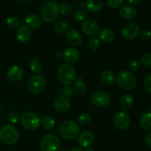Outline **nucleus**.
Returning a JSON list of instances; mask_svg holds the SVG:
<instances>
[{
    "mask_svg": "<svg viewBox=\"0 0 151 151\" xmlns=\"http://www.w3.org/2000/svg\"><path fill=\"white\" fill-rule=\"evenodd\" d=\"M139 35L143 41H148L151 38V32L149 30H147V29H144L142 32H140Z\"/></svg>",
    "mask_w": 151,
    "mask_h": 151,
    "instance_id": "obj_41",
    "label": "nucleus"
},
{
    "mask_svg": "<svg viewBox=\"0 0 151 151\" xmlns=\"http://www.w3.org/2000/svg\"><path fill=\"white\" fill-rule=\"evenodd\" d=\"M19 139V132L13 125L7 124L0 129V139L4 144L12 145L16 144Z\"/></svg>",
    "mask_w": 151,
    "mask_h": 151,
    "instance_id": "obj_5",
    "label": "nucleus"
},
{
    "mask_svg": "<svg viewBox=\"0 0 151 151\" xmlns=\"http://www.w3.org/2000/svg\"><path fill=\"white\" fill-rule=\"evenodd\" d=\"M82 29L86 35L94 36L99 32L100 25L94 19H87L82 24Z\"/></svg>",
    "mask_w": 151,
    "mask_h": 151,
    "instance_id": "obj_11",
    "label": "nucleus"
},
{
    "mask_svg": "<svg viewBox=\"0 0 151 151\" xmlns=\"http://www.w3.org/2000/svg\"><path fill=\"white\" fill-rule=\"evenodd\" d=\"M24 75L23 70L22 68L17 66H13L9 68L7 71V76L9 80L14 82H17L22 79Z\"/></svg>",
    "mask_w": 151,
    "mask_h": 151,
    "instance_id": "obj_17",
    "label": "nucleus"
},
{
    "mask_svg": "<svg viewBox=\"0 0 151 151\" xmlns=\"http://www.w3.org/2000/svg\"><path fill=\"white\" fill-rule=\"evenodd\" d=\"M116 83L125 91H132L135 88L137 81L134 74L129 71H122L116 77Z\"/></svg>",
    "mask_w": 151,
    "mask_h": 151,
    "instance_id": "obj_4",
    "label": "nucleus"
},
{
    "mask_svg": "<svg viewBox=\"0 0 151 151\" xmlns=\"http://www.w3.org/2000/svg\"><path fill=\"white\" fill-rule=\"evenodd\" d=\"M130 120L129 115L125 111H120L114 115L113 123L115 128L119 131H125L129 127Z\"/></svg>",
    "mask_w": 151,
    "mask_h": 151,
    "instance_id": "obj_9",
    "label": "nucleus"
},
{
    "mask_svg": "<svg viewBox=\"0 0 151 151\" xmlns=\"http://www.w3.org/2000/svg\"><path fill=\"white\" fill-rule=\"evenodd\" d=\"M91 116L88 113H83L81 114L78 117V122L82 125H88L91 122Z\"/></svg>",
    "mask_w": 151,
    "mask_h": 151,
    "instance_id": "obj_36",
    "label": "nucleus"
},
{
    "mask_svg": "<svg viewBox=\"0 0 151 151\" xmlns=\"http://www.w3.org/2000/svg\"><path fill=\"white\" fill-rule=\"evenodd\" d=\"M88 46L89 49L92 51H97L100 47V40L96 37H91L88 43Z\"/></svg>",
    "mask_w": 151,
    "mask_h": 151,
    "instance_id": "obj_33",
    "label": "nucleus"
},
{
    "mask_svg": "<svg viewBox=\"0 0 151 151\" xmlns=\"http://www.w3.org/2000/svg\"><path fill=\"white\" fill-rule=\"evenodd\" d=\"M7 25L11 29H16L20 25V20L16 16H10L7 19Z\"/></svg>",
    "mask_w": 151,
    "mask_h": 151,
    "instance_id": "obj_34",
    "label": "nucleus"
},
{
    "mask_svg": "<svg viewBox=\"0 0 151 151\" xmlns=\"http://www.w3.org/2000/svg\"><path fill=\"white\" fill-rule=\"evenodd\" d=\"M41 17L47 23H52L57 19L59 13V5L56 1H48L41 7Z\"/></svg>",
    "mask_w": 151,
    "mask_h": 151,
    "instance_id": "obj_2",
    "label": "nucleus"
},
{
    "mask_svg": "<svg viewBox=\"0 0 151 151\" xmlns=\"http://www.w3.org/2000/svg\"><path fill=\"white\" fill-rule=\"evenodd\" d=\"M150 111H151V107H150Z\"/></svg>",
    "mask_w": 151,
    "mask_h": 151,
    "instance_id": "obj_51",
    "label": "nucleus"
},
{
    "mask_svg": "<svg viewBox=\"0 0 151 151\" xmlns=\"http://www.w3.org/2000/svg\"><path fill=\"white\" fill-rule=\"evenodd\" d=\"M71 151H84L83 149L81 147H75L74 148H72Z\"/></svg>",
    "mask_w": 151,
    "mask_h": 151,
    "instance_id": "obj_44",
    "label": "nucleus"
},
{
    "mask_svg": "<svg viewBox=\"0 0 151 151\" xmlns=\"http://www.w3.org/2000/svg\"><path fill=\"white\" fill-rule=\"evenodd\" d=\"M100 39L106 44H109L115 39V33L110 28H103L100 32Z\"/></svg>",
    "mask_w": 151,
    "mask_h": 151,
    "instance_id": "obj_20",
    "label": "nucleus"
},
{
    "mask_svg": "<svg viewBox=\"0 0 151 151\" xmlns=\"http://www.w3.org/2000/svg\"><path fill=\"white\" fill-rule=\"evenodd\" d=\"M134 103V97L130 94H125L120 98L119 105L123 111L129 109Z\"/></svg>",
    "mask_w": 151,
    "mask_h": 151,
    "instance_id": "obj_25",
    "label": "nucleus"
},
{
    "mask_svg": "<svg viewBox=\"0 0 151 151\" xmlns=\"http://www.w3.org/2000/svg\"><path fill=\"white\" fill-rule=\"evenodd\" d=\"M86 6L88 11L97 13L103 8V0H87Z\"/></svg>",
    "mask_w": 151,
    "mask_h": 151,
    "instance_id": "obj_23",
    "label": "nucleus"
},
{
    "mask_svg": "<svg viewBox=\"0 0 151 151\" xmlns=\"http://www.w3.org/2000/svg\"><path fill=\"white\" fill-rule=\"evenodd\" d=\"M20 117L21 116H19V114L17 111H12L8 114L9 122L11 124H13V125H15V124H16L19 122Z\"/></svg>",
    "mask_w": 151,
    "mask_h": 151,
    "instance_id": "obj_37",
    "label": "nucleus"
},
{
    "mask_svg": "<svg viewBox=\"0 0 151 151\" xmlns=\"http://www.w3.org/2000/svg\"><path fill=\"white\" fill-rule=\"evenodd\" d=\"M75 81V83L74 85V88H75L76 92L78 94H83L86 90V86L83 80L81 78H76Z\"/></svg>",
    "mask_w": 151,
    "mask_h": 151,
    "instance_id": "obj_27",
    "label": "nucleus"
},
{
    "mask_svg": "<svg viewBox=\"0 0 151 151\" xmlns=\"http://www.w3.org/2000/svg\"><path fill=\"white\" fill-rule=\"evenodd\" d=\"M91 102L96 107L103 108L109 106L111 102V97L108 93L105 91H97L91 97Z\"/></svg>",
    "mask_w": 151,
    "mask_h": 151,
    "instance_id": "obj_10",
    "label": "nucleus"
},
{
    "mask_svg": "<svg viewBox=\"0 0 151 151\" xmlns=\"http://www.w3.org/2000/svg\"><path fill=\"white\" fill-rule=\"evenodd\" d=\"M73 89L71 88L69 86H65L60 88V91H59V97L61 98L69 99L73 96Z\"/></svg>",
    "mask_w": 151,
    "mask_h": 151,
    "instance_id": "obj_26",
    "label": "nucleus"
},
{
    "mask_svg": "<svg viewBox=\"0 0 151 151\" xmlns=\"http://www.w3.org/2000/svg\"><path fill=\"white\" fill-rule=\"evenodd\" d=\"M140 63L145 68H151V53H146L140 58Z\"/></svg>",
    "mask_w": 151,
    "mask_h": 151,
    "instance_id": "obj_35",
    "label": "nucleus"
},
{
    "mask_svg": "<svg viewBox=\"0 0 151 151\" xmlns=\"http://www.w3.org/2000/svg\"><path fill=\"white\" fill-rule=\"evenodd\" d=\"M58 78L62 84L69 86L76 80V72L75 68L69 63H64L59 67Z\"/></svg>",
    "mask_w": 151,
    "mask_h": 151,
    "instance_id": "obj_3",
    "label": "nucleus"
},
{
    "mask_svg": "<svg viewBox=\"0 0 151 151\" xmlns=\"http://www.w3.org/2000/svg\"><path fill=\"white\" fill-rule=\"evenodd\" d=\"M63 60L69 63H74L79 59L80 52L75 47H69L62 52Z\"/></svg>",
    "mask_w": 151,
    "mask_h": 151,
    "instance_id": "obj_15",
    "label": "nucleus"
},
{
    "mask_svg": "<svg viewBox=\"0 0 151 151\" xmlns=\"http://www.w3.org/2000/svg\"><path fill=\"white\" fill-rule=\"evenodd\" d=\"M46 86L45 78L40 75H36L32 77L28 82L27 88L29 92L32 94H39L44 90Z\"/></svg>",
    "mask_w": 151,
    "mask_h": 151,
    "instance_id": "obj_8",
    "label": "nucleus"
},
{
    "mask_svg": "<svg viewBox=\"0 0 151 151\" xmlns=\"http://www.w3.org/2000/svg\"><path fill=\"white\" fill-rule=\"evenodd\" d=\"M144 87L149 94H151V74L147 75L145 79Z\"/></svg>",
    "mask_w": 151,
    "mask_h": 151,
    "instance_id": "obj_39",
    "label": "nucleus"
},
{
    "mask_svg": "<svg viewBox=\"0 0 151 151\" xmlns=\"http://www.w3.org/2000/svg\"><path fill=\"white\" fill-rule=\"evenodd\" d=\"M58 132L60 137L64 139H74L79 134V125L73 120L63 121L59 126Z\"/></svg>",
    "mask_w": 151,
    "mask_h": 151,
    "instance_id": "obj_1",
    "label": "nucleus"
},
{
    "mask_svg": "<svg viewBox=\"0 0 151 151\" xmlns=\"http://www.w3.org/2000/svg\"><path fill=\"white\" fill-rule=\"evenodd\" d=\"M125 0H107L108 5L113 9L121 7L123 4Z\"/></svg>",
    "mask_w": 151,
    "mask_h": 151,
    "instance_id": "obj_38",
    "label": "nucleus"
},
{
    "mask_svg": "<svg viewBox=\"0 0 151 151\" xmlns=\"http://www.w3.org/2000/svg\"><path fill=\"white\" fill-rule=\"evenodd\" d=\"M56 151H66V150H65L64 148H63V147H60Z\"/></svg>",
    "mask_w": 151,
    "mask_h": 151,
    "instance_id": "obj_48",
    "label": "nucleus"
},
{
    "mask_svg": "<svg viewBox=\"0 0 151 151\" xmlns=\"http://www.w3.org/2000/svg\"><path fill=\"white\" fill-rule=\"evenodd\" d=\"M140 33L139 27L136 24H129L122 29V36L126 40H133Z\"/></svg>",
    "mask_w": 151,
    "mask_h": 151,
    "instance_id": "obj_12",
    "label": "nucleus"
},
{
    "mask_svg": "<svg viewBox=\"0 0 151 151\" xmlns=\"http://www.w3.org/2000/svg\"><path fill=\"white\" fill-rule=\"evenodd\" d=\"M139 123L144 131L151 132V112L143 114L140 117Z\"/></svg>",
    "mask_w": 151,
    "mask_h": 151,
    "instance_id": "obj_21",
    "label": "nucleus"
},
{
    "mask_svg": "<svg viewBox=\"0 0 151 151\" xmlns=\"http://www.w3.org/2000/svg\"><path fill=\"white\" fill-rule=\"evenodd\" d=\"M119 14L123 19L126 20H132L137 17V11L133 6L125 4L120 7Z\"/></svg>",
    "mask_w": 151,
    "mask_h": 151,
    "instance_id": "obj_16",
    "label": "nucleus"
},
{
    "mask_svg": "<svg viewBox=\"0 0 151 151\" xmlns=\"http://www.w3.org/2000/svg\"><path fill=\"white\" fill-rule=\"evenodd\" d=\"M87 16H88V12H87V10H86L83 8H81L75 12V15H74V18H75V19L76 21L82 22V21H84L86 19Z\"/></svg>",
    "mask_w": 151,
    "mask_h": 151,
    "instance_id": "obj_32",
    "label": "nucleus"
},
{
    "mask_svg": "<svg viewBox=\"0 0 151 151\" xmlns=\"http://www.w3.org/2000/svg\"><path fill=\"white\" fill-rule=\"evenodd\" d=\"M19 1H29V0H19Z\"/></svg>",
    "mask_w": 151,
    "mask_h": 151,
    "instance_id": "obj_49",
    "label": "nucleus"
},
{
    "mask_svg": "<svg viewBox=\"0 0 151 151\" xmlns=\"http://www.w3.org/2000/svg\"><path fill=\"white\" fill-rule=\"evenodd\" d=\"M1 106H0V111H1Z\"/></svg>",
    "mask_w": 151,
    "mask_h": 151,
    "instance_id": "obj_50",
    "label": "nucleus"
},
{
    "mask_svg": "<svg viewBox=\"0 0 151 151\" xmlns=\"http://www.w3.org/2000/svg\"><path fill=\"white\" fill-rule=\"evenodd\" d=\"M85 151H94V149H93V148L88 147H86V149Z\"/></svg>",
    "mask_w": 151,
    "mask_h": 151,
    "instance_id": "obj_47",
    "label": "nucleus"
},
{
    "mask_svg": "<svg viewBox=\"0 0 151 151\" xmlns=\"http://www.w3.org/2000/svg\"><path fill=\"white\" fill-rule=\"evenodd\" d=\"M20 119L22 126L28 131H35L41 123L38 115L31 111H26L22 114Z\"/></svg>",
    "mask_w": 151,
    "mask_h": 151,
    "instance_id": "obj_6",
    "label": "nucleus"
},
{
    "mask_svg": "<svg viewBox=\"0 0 151 151\" xmlns=\"http://www.w3.org/2000/svg\"><path fill=\"white\" fill-rule=\"evenodd\" d=\"M53 107L58 112H66L70 109V102L68 99L59 97L55 100L53 103Z\"/></svg>",
    "mask_w": 151,
    "mask_h": 151,
    "instance_id": "obj_18",
    "label": "nucleus"
},
{
    "mask_svg": "<svg viewBox=\"0 0 151 151\" xmlns=\"http://www.w3.org/2000/svg\"><path fill=\"white\" fill-rule=\"evenodd\" d=\"M25 24L28 26V27H30L32 29H36L39 27L41 24V18L35 14L29 15L27 16L25 19Z\"/></svg>",
    "mask_w": 151,
    "mask_h": 151,
    "instance_id": "obj_22",
    "label": "nucleus"
},
{
    "mask_svg": "<svg viewBox=\"0 0 151 151\" xmlns=\"http://www.w3.org/2000/svg\"><path fill=\"white\" fill-rule=\"evenodd\" d=\"M94 140V135L88 131H84L80 134L78 137V144L82 147H90L93 144Z\"/></svg>",
    "mask_w": 151,
    "mask_h": 151,
    "instance_id": "obj_14",
    "label": "nucleus"
},
{
    "mask_svg": "<svg viewBox=\"0 0 151 151\" xmlns=\"http://www.w3.org/2000/svg\"><path fill=\"white\" fill-rule=\"evenodd\" d=\"M53 29L58 33H63V32H66L67 30L68 25L66 22L59 21V22L55 23L54 26H53Z\"/></svg>",
    "mask_w": 151,
    "mask_h": 151,
    "instance_id": "obj_30",
    "label": "nucleus"
},
{
    "mask_svg": "<svg viewBox=\"0 0 151 151\" xmlns=\"http://www.w3.org/2000/svg\"><path fill=\"white\" fill-rule=\"evenodd\" d=\"M16 38L20 42L26 43L30 39L31 31L27 26H22L16 30Z\"/></svg>",
    "mask_w": 151,
    "mask_h": 151,
    "instance_id": "obj_19",
    "label": "nucleus"
},
{
    "mask_svg": "<svg viewBox=\"0 0 151 151\" xmlns=\"http://www.w3.org/2000/svg\"><path fill=\"white\" fill-rule=\"evenodd\" d=\"M66 39L70 45L73 47H78L83 41V38L81 33L75 29H69L66 35Z\"/></svg>",
    "mask_w": 151,
    "mask_h": 151,
    "instance_id": "obj_13",
    "label": "nucleus"
},
{
    "mask_svg": "<svg viewBox=\"0 0 151 151\" xmlns=\"http://www.w3.org/2000/svg\"><path fill=\"white\" fill-rule=\"evenodd\" d=\"M41 123L47 129H52L55 125V121L52 116H45L41 119Z\"/></svg>",
    "mask_w": 151,
    "mask_h": 151,
    "instance_id": "obj_29",
    "label": "nucleus"
},
{
    "mask_svg": "<svg viewBox=\"0 0 151 151\" xmlns=\"http://www.w3.org/2000/svg\"><path fill=\"white\" fill-rule=\"evenodd\" d=\"M145 142L147 145L151 147V132L147 134L145 137Z\"/></svg>",
    "mask_w": 151,
    "mask_h": 151,
    "instance_id": "obj_42",
    "label": "nucleus"
},
{
    "mask_svg": "<svg viewBox=\"0 0 151 151\" xmlns=\"http://www.w3.org/2000/svg\"><path fill=\"white\" fill-rule=\"evenodd\" d=\"M100 80L106 85H112L115 82V76L110 70H103L100 74Z\"/></svg>",
    "mask_w": 151,
    "mask_h": 151,
    "instance_id": "obj_24",
    "label": "nucleus"
},
{
    "mask_svg": "<svg viewBox=\"0 0 151 151\" xmlns=\"http://www.w3.org/2000/svg\"><path fill=\"white\" fill-rule=\"evenodd\" d=\"M140 66H141V63L138 60H133L129 63L130 69L133 71L139 70L140 69Z\"/></svg>",
    "mask_w": 151,
    "mask_h": 151,
    "instance_id": "obj_40",
    "label": "nucleus"
},
{
    "mask_svg": "<svg viewBox=\"0 0 151 151\" xmlns=\"http://www.w3.org/2000/svg\"><path fill=\"white\" fill-rule=\"evenodd\" d=\"M85 5H86V4H84L83 1H80V2H79V7H81V8H83V7Z\"/></svg>",
    "mask_w": 151,
    "mask_h": 151,
    "instance_id": "obj_46",
    "label": "nucleus"
},
{
    "mask_svg": "<svg viewBox=\"0 0 151 151\" xmlns=\"http://www.w3.org/2000/svg\"><path fill=\"white\" fill-rule=\"evenodd\" d=\"M73 11V7L69 3H63L59 6V12L63 16H69Z\"/></svg>",
    "mask_w": 151,
    "mask_h": 151,
    "instance_id": "obj_31",
    "label": "nucleus"
},
{
    "mask_svg": "<svg viewBox=\"0 0 151 151\" xmlns=\"http://www.w3.org/2000/svg\"><path fill=\"white\" fill-rule=\"evenodd\" d=\"M55 56L58 58H60L62 56V52L60 51H57L55 52Z\"/></svg>",
    "mask_w": 151,
    "mask_h": 151,
    "instance_id": "obj_45",
    "label": "nucleus"
},
{
    "mask_svg": "<svg viewBox=\"0 0 151 151\" xmlns=\"http://www.w3.org/2000/svg\"><path fill=\"white\" fill-rule=\"evenodd\" d=\"M30 69L33 73L38 74L42 69V63L38 58H34L30 62Z\"/></svg>",
    "mask_w": 151,
    "mask_h": 151,
    "instance_id": "obj_28",
    "label": "nucleus"
},
{
    "mask_svg": "<svg viewBox=\"0 0 151 151\" xmlns=\"http://www.w3.org/2000/svg\"><path fill=\"white\" fill-rule=\"evenodd\" d=\"M141 1V0H127V1H128V3H130V4H138L139 1Z\"/></svg>",
    "mask_w": 151,
    "mask_h": 151,
    "instance_id": "obj_43",
    "label": "nucleus"
},
{
    "mask_svg": "<svg viewBox=\"0 0 151 151\" xmlns=\"http://www.w3.org/2000/svg\"><path fill=\"white\" fill-rule=\"evenodd\" d=\"M60 147V140L55 134H47L40 142L41 151H56Z\"/></svg>",
    "mask_w": 151,
    "mask_h": 151,
    "instance_id": "obj_7",
    "label": "nucleus"
}]
</instances>
